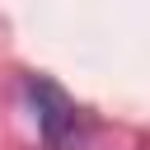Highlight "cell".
<instances>
[{
  "label": "cell",
  "instance_id": "cell-1",
  "mask_svg": "<svg viewBox=\"0 0 150 150\" xmlns=\"http://www.w3.org/2000/svg\"><path fill=\"white\" fill-rule=\"evenodd\" d=\"M23 94H28V108H33V117H38V131H42V141H47L52 150L80 141V108H75L52 80L28 75V80H23Z\"/></svg>",
  "mask_w": 150,
  "mask_h": 150
}]
</instances>
